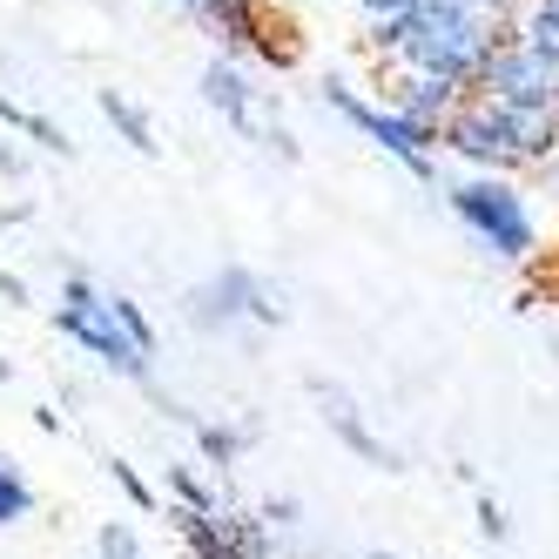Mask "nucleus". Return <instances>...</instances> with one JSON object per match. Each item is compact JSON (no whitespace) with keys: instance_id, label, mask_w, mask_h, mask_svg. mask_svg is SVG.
I'll list each match as a JSON object with an SVG mask.
<instances>
[{"instance_id":"obj_1","label":"nucleus","mask_w":559,"mask_h":559,"mask_svg":"<svg viewBox=\"0 0 559 559\" xmlns=\"http://www.w3.org/2000/svg\"><path fill=\"white\" fill-rule=\"evenodd\" d=\"M512 34V21H486L459 8V0H425L412 14H391V21H371L365 27V55L384 68V74H445V82L472 88L486 55Z\"/></svg>"},{"instance_id":"obj_2","label":"nucleus","mask_w":559,"mask_h":559,"mask_svg":"<svg viewBox=\"0 0 559 559\" xmlns=\"http://www.w3.org/2000/svg\"><path fill=\"white\" fill-rule=\"evenodd\" d=\"M438 148L459 155L472 176H519V169H546L559 163V115L533 108H506L492 95H472L452 108V122L438 129Z\"/></svg>"},{"instance_id":"obj_3","label":"nucleus","mask_w":559,"mask_h":559,"mask_svg":"<svg viewBox=\"0 0 559 559\" xmlns=\"http://www.w3.org/2000/svg\"><path fill=\"white\" fill-rule=\"evenodd\" d=\"M55 331L74 344V350H88L95 365H108L115 378H129L142 391H155V357H142L122 331V317H115V297L102 284H88L82 270H68L61 276V297H55Z\"/></svg>"},{"instance_id":"obj_4","label":"nucleus","mask_w":559,"mask_h":559,"mask_svg":"<svg viewBox=\"0 0 559 559\" xmlns=\"http://www.w3.org/2000/svg\"><path fill=\"white\" fill-rule=\"evenodd\" d=\"M445 203L492 257H506V263H533L539 257V216H533L526 189L512 176H452Z\"/></svg>"},{"instance_id":"obj_5","label":"nucleus","mask_w":559,"mask_h":559,"mask_svg":"<svg viewBox=\"0 0 559 559\" xmlns=\"http://www.w3.org/2000/svg\"><path fill=\"white\" fill-rule=\"evenodd\" d=\"M182 317L203 337H229V331H243V324L276 331L290 317V304H284V290H276L270 276H257L243 263H223L216 276H203V284L182 290Z\"/></svg>"},{"instance_id":"obj_6","label":"nucleus","mask_w":559,"mask_h":559,"mask_svg":"<svg viewBox=\"0 0 559 559\" xmlns=\"http://www.w3.org/2000/svg\"><path fill=\"white\" fill-rule=\"evenodd\" d=\"M317 102H324V108L337 115V122H350V129L365 135L371 148H384V155H391V163L405 169V176H418V182H438V142H431V135H418L412 122H397V115H391L384 102L357 95L350 82H324V95H317Z\"/></svg>"},{"instance_id":"obj_7","label":"nucleus","mask_w":559,"mask_h":559,"mask_svg":"<svg viewBox=\"0 0 559 559\" xmlns=\"http://www.w3.org/2000/svg\"><path fill=\"white\" fill-rule=\"evenodd\" d=\"M189 14L216 34V55H229V61L297 68V34H290L284 21H270L263 0H195Z\"/></svg>"},{"instance_id":"obj_8","label":"nucleus","mask_w":559,"mask_h":559,"mask_svg":"<svg viewBox=\"0 0 559 559\" xmlns=\"http://www.w3.org/2000/svg\"><path fill=\"white\" fill-rule=\"evenodd\" d=\"M169 526H176V539L195 559H284V546L270 539L263 519L257 512H236V506H223V512H182V506H169Z\"/></svg>"},{"instance_id":"obj_9","label":"nucleus","mask_w":559,"mask_h":559,"mask_svg":"<svg viewBox=\"0 0 559 559\" xmlns=\"http://www.w3.org/2000/svg\"><path fill=\"white\" fill-rule=\"evenodd\" d=\"M472 95H492L506 108H533V115H559V68H546L539 55H526L506 34V41L486 55V68H478Z\"/></svg>"},{"instance_id":"obj_10","label":"nucleus","mask_w":559,"mask_h":559,"mask_svg":"<svg viewBox=\"0 0 559 559\" xmlns=\"http://www.w3.org/2000/svg\"><path fill=\"white\" fill-rule=\"evenodd\" d=\"M304 391L317 397V412H324V425H331V438H337L344 452H357V459L378 465V472H405V452L384 445V438L365 425V412H357V397H350L344 384H331V378H304Z\"/></svg>"},{"instance_id":"obj_11","label":"nucleus","mask_w":559,"mask_h":559,"mask_svg":"<svg viewBox=\"0 0 559 559\" xmlns=\"http://www.w3.org/2000/svg\"><path fill=\"white\" fill-rule=\"evenodd\" d=\"M397 122H412L418 135H431L438 142V129L452 122V108L465 102V88L459 82H445V74H384V95H378Z\"/></svg>"},{"instance_id":"obj_12","label":"nucleus","mask_w":559,"mask_h":559,"mask_svg":"<svg viewBox=\"0 0 559 559\" xmlns=\"http://www.w3.org/2000/svg\"><path fill=\"white\" fill-rule=\"evenodd\" d=\"M195 88H203V102L223 115L236 135H250V142L263 135V88L250 82V68H243V61L210 55V61H203V74H195Z\"/></svg>"},{"instance_id":"obj_13","label":"nucleus","mask_w":559,"mask_h":559,"mask_svg":"<svg viewBox=\"0 0 559 559\" xmlns=\"http://www.w3.org/2000/svg\"><path fill=\"white\" fill-rule=\"evenodd\" d=\"M0 129H8V135H21V142H34V148H48V155H61V163L74 155V135H68L61 122H48L41 108L14 102V88H8V82H0Z\"/></svg>"},{"instance_id":"obj_14","label":"nucleus","mask_w":559,"mask_h":559,"mask_svg":"<svg viewBox=\"0 0 559 559\" xmlns=\"http://www.w3.org/2000/svg\"><path fill=\"white\" fill-rule=\"evenodd\" d=\"M189 431H195V452H203V465H216V472H229L236 459H243L250 445H257V418H189Z\"/></svg>"},{"instance_id":"obj_15","label":"nucleus","mask_w":559,"mask_h":559,"mask_svg":"<svg viewBox=\"0 0 559 559\" xmlns=\"http://www.w3.org/2000/svg\"><path fill=\"white\" fill-rule=\"evenodd\" d=\"M95 108H102V122L122 135L135 155H163V142H155V122H148V108L122 88H95Z\"/></svg>"},{"instance_id":"obj_16","label":"nucleus","mask_w":559,"mask_h":559,"mask_svg":"<svg viewBox=\"0 0 559 559\" xmlns=\"http://www.w3.org/2000/svg\"><path fill=\"white\" fill-rule=\"evenodd\" d=\"M512 41L526 55H539L546 68H559V0H526L512 14Z\"/></svg>"},{"instance_id":"obj_17","label":"nucleus","mask_w":559,"mask_h":559,"mask_svg":"<svg viewBox=\"0 0 559 559\" xmlns=\"http://www.w3.org/2000/svg\"><path fill=\"white\" fill-rule=\"evenodd\" d=\"M169 486H176V506L182 512H223L229 506V492L216 486V478H203L195 465H169Z\"/></svg>"},{"instance_id":"obj_18","label":"nucleus","mask_w":559,"mask_h":559,"mask_svg":"<svg viewBox=\"0 0 559 559\" xmlns=\"http://www.w3.org/2000/svg\"><path fill=\"white\" fill-rule=\"evenodd\" d=\"M27 512H34V486H27L8 459H0V526H21Z\"/></svg>"},{"instance_id":"obj_19","label":"nucleus","mask_w":559,"mask_h":559,"mask_svg":"<svg viewBox=\"0 0 559 559\" xmlns=\"http://www.w3.org/2000/svg\"><path fill=\"white\" fill-rule=\"evenodd\" d=\"M257 519L270 526V539H276V533H304V506H297V499H263Z\"/></svg>"},{"instance_id":"obj_20","label":"nucleus","mask_w":559,"mask_h":559,"mask_svg":"<svg viewBox=\"0 0 559 559\" xmlns=\"http://www.w3.org/2000/svg\"><path fill=\"white\" fill-rule=\"evenodd\" d=\"M108 478H115V486H122V492H129V499H135L142 512H155V492H148V478H142V472H135L129 459H108Z\"/></svg>"},{"instance_id":"obj_21","label":"nucleus","mask_w":559,"mask_h":559,"mask_svg":"<svg viewBox=\"0 0 559 559\" xmlns=\"http://www.w3.org/2000/svg\"><path fill=\"white\" fill-rule=\"evenodd\" d=\"M478 533H486L492 546H506V539H512V519H506V506H499L492 492H478Z\"/></svg>"},{"instance_id":"obj_22","label":"nucleus","mask_w":559,"mask_h":559,"mask_svg":"<svg viewBox=\"0 0 559 559\" xmlns=\"http://www.w3.org/2000/svg\"><path fill=\"white\" fill-rule=\"evenodd\" d=\"M257 142L276 155V163H297V155H304V148H297V135H290L284 122H263V135H257Z\"/></svg>"},{"instance_id":"obj_23","label":"nucleus","mask_w":559,"mask_h":559,"mask_svg":"<svg viewBox=\"0 0 559 559\" xmlns=\"http://www.w3.org/2000/svg\"><path fill=\"white\" fill-rule=\"evenodd\" d=\"M0 176H8V182H21V176H27V148H21L8 129H0Z\"/></svg>"},{"instance_id":"obj_24","label":"nucleus","mask_w":559,"mask_h":559,"mask_svg":"<svg viewBox=\"0 0 559 559\" xmlns=\"http://www.w3.org/2000/svg\"><path fill=\"white\" fill-rule=\"evenodd\" d=\"M0 304H8V310H27V304H34V290H27V276H14V270H0Z\"/></svg>"},{"instance_id":"obj_25","label":"nucleus","mask_w":559,"mask_h":559,"mask_svg":"<svg viewBox=\"0 0 559 559\" xmlns=\"http://www.w3.org/2000/svg\"><path fill=\"white\" fill-rule=\"evenodd\" d=\"M365 8V21H391V14H412V8H425V0H357Z\"/></svg>"},{"instance_id":"obj_26","label":"nucleus","mask_w":559,"mask_h":559,"mask_svg":"<svg viewBox=\"0 0 559 559\" xmlns=\"http://www.w3.org/2000/svg\"><path fill=\"white\" fill-rule=\"evenodd\" d=\"M459 8H472V14H486V21H512L526 0H459Z\"/></svg>"},{"instance_id":"obj_27","label":"nucleus","mask_w":559,"mask_h":559,"mask_svg":"<svg viewBox=\"0 0 559 559\" xmlns=\"http://www.w3.org/2000/svg\"><path fill=\"white\" fill-rule=\"evenodd\" d=\"M95 559H148V552H142V546H135V552H95Z\"/></svg>"},{"instance_id":"obj_28","label":"nucleus","mask_w":559,"mask_h":559,"mask_svg":"<svg viewBox=\"0 0 559 559\" xmlns=\"http://www.w3.org/2000/svg\"><path fill=\"white\" fill-rule=\"evenodd\" d=\"M8 378H14V365H8V357H0V384H8Z\"/></svg>"},{"instance_id":"obj_29","label":"nucleus","mask_w":559,"mask_h":559,"mask_svg":"<svg viewBox=\"0 0 559 559\" xmlns=\"http://www.w3.org/2000/svg\"><path fill=\"white\" fill-rule=\"evenodd\" d=\"M365 559H397V552H365Z\"/></svg>"},{"instance_id":"obj_30","label":"nucleus","mask_w":559,"mask_h":559,"mask_svg":"<svg viewBox=\"0 0 559 559\" xmlns=\"http://www.w3.org/2000/svg\"><path fill=\"white\" fill-rule=\"evenodd\" d=\"M182 8H195V0H182Z\"/></svg>"}]
</instances>
